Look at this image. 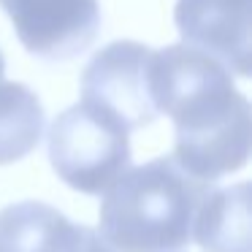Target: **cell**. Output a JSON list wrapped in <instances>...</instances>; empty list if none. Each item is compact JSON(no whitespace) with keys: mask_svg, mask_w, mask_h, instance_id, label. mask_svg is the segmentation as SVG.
<instances>
[{"mask_svg":"<svg viewBox=\"0 0 252 252\" xmlns=\"http://www.w3.org/2000/svg\"><path fill=\"white\" fill-rule=\"evenodd\" d=\"M3 71H6V63H3V55H0V79H3Z\"/></svg>","mask_w":252,"mask_h":252,"instance_id":"10","label":"cell"},{"mask_svg":"<svg viewBox=\"0 0 252 252\" xmlns=\"http://www.w3.org/2000/svg\"><path fill=\"white\" fill-rule=\"evenodd\" d=\"M174 22L185 44L212 55L236 76H250V0H179Z\"/></svg>","mask_w":252,"mask_h":252,"instance_id":"6","label":"cell"},{"mask_svg":"<svg viewBox=\"0 0 252 252\" xmlns=\"http://www.w3.org/2000/svg\"><path fill=\"white\" fill-rule=\"evenodd\" d=\"M250 182L209 190L192 222V239L203 252H252Z\"/></svg>","mask_w":252,"mask_h":252,"instance_id":"8","label":"cell"},{"mask_svg":"<svg viewBox=\"0 0 252 252\" xmlns=\"http://www.w3.org/2000/svg\"><path fill=\"white\" fill-rule=\"evenodd\" d=\"M44 136V106L19 82H0V165L17 163Z\"/></svg>","mask_w":252,"mask_h":252,"instance_id":"9","label":"cell"},{"mask_svg":"<svg viewBox=\"0 0 252 252\" xmlns=\"http://www.w3.org/2000/svg\"><path fill=\"white\" fill-rule=\"evenodd\" d=\"M152 49L138 41L103 46L82 73V103L103 111L127 133L152 125L158 109L149 93Z\"/></svg>","mask_w":252,"mask_h":252,"instance_id":"4","label":"cell"},{"mask_svg":"<svg viewBox=\"0 0 252 252\" xmlns=\"http://www.w3.org/2000/svg\"><path fill=\"white\" fill-rule=\"evenodd\" d=\"M149 93L158 114L174 122L171 158L203 182L244 168L252 117L230 71L190 44L152 49Z\"/></svg>","mask_w":252,"mask_h":252,"instance_id":"1","label":"cell"},{"mask_svg":"<svg viewBox=\"0 0 252 252\" xmlns=\"http://www.w3.org/2000/svg\"><path fill=\"white\" fill-rule=\"evenodd\" d=\"M212 185L174 158L125 168L103 192L98 233L117 252H179L192 241L198 206Z\"/></svg>","mask_w":252,"mask_h":252,"instance_id":"2","label":"cell"},{"mask_svg":"<svg viewBox=\"0 0 252 252\" xmlns=\"http://www.w3.org/2000/svg\"><path fill=\"white\" fill-rule=\"evenodd\" d=\"M22 46L41 60H73L95 44L98 0H0Z\"/></svg>","mask_w":252,"mask_h":252,"instance_id":"5","label":"cell"},{"mask_svg":"<svg viewBox=\"0 0 252 252\" xmlns=\"http://www.w3.org/2000/svg\"><path fill=\"white\" fill-rule=\"evenodd\" d=\"M0 252H117L98 230L41 201L0 209Z\"/></svg>","mask_w":252,"mask_h":252,"instance_id":"7","label":"cell"},{"mask_svg":"<svg viewBox=\"0 0 252 252\" xmlns=\"http://www.w3.org/2000/svg\"><path fill=\"white\" fill-rule=\"evenodd\" d=\"M49 160L68 187L100 195L130 165L127 130L103 111L76 103L52 122Z\"/></svg>","mask_w":252,"mask_h":252,"instance_id":"3","label":"cell"}]
</instances>
